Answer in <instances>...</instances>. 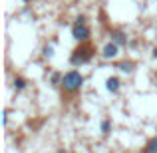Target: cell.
<instances>
[{
    "instance_id": "6da1fadb",
    "label": "cell",
    "mask_w": 157,
    "mask_h": 153,
    "mask_svg": "<svg viewBox=\"0 0 157 153\" xmlns=\"http://www.w3.org/2000/svg\"><path fill=\"white\" fill-rule=\"evenodd\" d=\"M82 86H84V76H82L80 72H76V70L64 74V78H62V90H64L66 94H76V92H80Z\"/></svg>"
},
{
    "instance_id": "7a4b0ae2",
    "label": "cell",
    "mask_w": 157,
    "mask_h": 153,
    "mask_svg": "<svg viewBox=\"0 0 157 153\" xmlns=\"http://www.w3.org/2000/svg\"><path fill=\"white\" fill-rule=\"evenodd\" d=\"M94 48L90 46L88 42H82L80 46L76 48V50L72 52V56H70V62H72V66H80V64H86V62H90L92 60V56H94Z\"/></svg>"
},
{
    "instance_id": "3957f363",
    "label": "cell",
    "mask_w": 157,
    "mask_h": 153,
    "mask_svg": "<svg viewBox=\"0 0 157 153\" xmlns=\"http://www.w3.org/2000/svg\"><path fill=\"white\" fill-rule=\"evenodd\" d=\"M90 34H92V30H90L86 24H74L72 28V38L78 40V42H88Z\"/></svg>"
},
{
    "instance_id": "277c9868",
    "label": "cell",
    "mask_w": 157,
    "mask_h": 153,
    "mask_svg": "<svg viewBox=\"0 0 157 153\" xmlns=\"http://www.w3.org/2000/svg\"><path fill=\"white\" fill-rule=\"evenodd\" d=\"M117 52H119V46H117L115 42H109V44H105V46H104V50H101V56H104L105 60H111V58L117 56Z\"/></svg>"
},
{
    "instance_id": "5b68a950",
    "label": "cell",
    "mask_w": 157,
    "mask_h": 153,
    "mask_svg": "<svg viewBox=\"0 0 157 153\" xmlns=\"http://www.w3.org/2000/svg\"><path fill=\"white\" fill-rule=\"evenodd\" d=\"M119 88H121V82H119V78L111 76V78H107V80H105V90H107L109 94H117Z\"/></svg>"
},
{
    "instance_id": "8992f818",
    "label": "cell",
    "mask_w": 157,
    "mask_h": 153,
    "mask_svg": "<svg viewBox=\"0 0 157 153\" xmlns=\"http://www.w3.org/2000/svg\"><path fill=\"white\" fill-rule=\"evenodd\" d=\"M111 42H115L117 46H125L127 44V36L123 34V32L115 30V32H111Z\"/></svg>"
},
{
    "instance_id": "52a82bcc",
    "label": "cell",
    "mask_w": 157,
    "mask_h": 153,
    "mask_svg": "<svg viewBox=\"0 0 157 153\" xmlns=\"http://www.w3.org/2000/svg\"><path fill=\"white\" fill-rule=\"evenodd\" d=\"M117 68L121 70L123 74H133L135 64H133V62H129V60H125V62H119V64H117Z\"/></svg>"
},
{
    "instance_id": "ba28073f",
    "label": "cell",
    "mask_w": 157,
    "mask_h": 153,
    "mask_svg": "<svg viewBox=\"0 0 157 153\" xmlns=\"http://www.w3.org/2000/svg\"><path fill=\"white\" fill-rule=\"evenodd\" d=\"M143 153H157V137H151L143 147Z\"/></svg>"
},
{
    "instance_id": "9c48e42d",
    "label": "cell",
    "mask_w": 157,
    "mask_h": 153,
    "mask_svg": "<svg viewBox=\"0 0 157 153\" xmlns=\"http://www.w3.org/2000/svg\"><path fill=\"white\" fill-rule=\"evenodd\" d=\"M24 88H26V80H24L22 76H16L14 78V90L16 92H22Z\"/></svg>"
},
{
    "instance_id": "30bf717a",
    "label": "cell",
    "mask_w": 157,
    "mask_h": 153,
    "mask_svg": "<svg viewBox=\"0 0 157 153\" xmlns=\"http://www.w3.org/2000/svg\"><path fill=\"white\" fill-rule=\"evenodd\" d=\"M109 129H111V121H109V119H104V121H101V133L107 135Z\"/></svg>"
},
{
    "instance_id": "8fae6325",
    "label": "cell",
    "mask_w": 157,
    "mask_h": 153,
    "mask_svg": "<svg viewBox=\"0 0 157 153\" xmlns=\"http://www.w3.org/2000/svg\"><path fill=\"white\" fill-rule=\"evenodd\" d=\"M62 78L64 76H60V74H52V86H58V84H62Z\"/></svg>"
},
{
    "instance_id": "7c38bea8",
    "label": "cell",
    "mask_w": 157,
    "mask_h": 153,
    "mask_svg": "<svg viewBox=\"0 0 157 153\" xmlns=\"http://www.w3.org/2000/svg\"><path fill=\"white\" fill-rule=\"evenodd\" d=\"M44 56H46V58H52L54 56V48L52 46H46V48H44Z\"/></svg>"
},
{
    "instance_id": "4fadbf2b",
    "label": "cell",
    "mask_w": 157,
    "mask_h": 153,
    "mask_svg": "<svg viewBox=\"0 0 157 153\" xmlns=\"http://www.w3.org/2000/svg\"><path fill=\"white\" fill-rule=\"evenodd\" d=\"M76 24H86V16H78V18H76Z\"/></svg>"
},
{
    "instance_id": "5bb4252c",
    "label": "cell",
    "mask_w": 157,
    "mask_h": 153,
    "mask_svg": "<svg viewBox=\"0 0 157 153\" xmlns=\"http://www.w3.org/2000/svg\"><path fill=\"white\" fill-rule=\"evenodd\" d=\"M8 115H10V113H8V109H4V117H2V123H4V125L8 123Z\"/></svg>"
},
{
    "instance_id": "9a60e30c",
    "label": "cell",
    "mask_w": 157,
    "mask_h": 153,
    "mask_svg": "<svg viewBox=\"0 0 157 153\" xmlns=\"http://www.w3.org/2000/svg\"><path fill=\"white\" fill-rule=\"evenodd\" d=\"M151 56H153L155 60H157V48H153V54H151Z\"/></svg>"
}]
</instances>
